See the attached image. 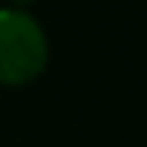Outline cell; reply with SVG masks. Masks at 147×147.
I'll return each instance as SVG.
<instances>
[{"label": "cell", "instance_id": "obj_2", "mask_svg": "<svg viewBox=\"0 0 147 147\" xmlns=\"http://www.w3.org/2000/svg\"><path fill=\"white\" fill-rule=\"evenodd\" d=\"M6 3H9L12 9H26V6H32V3H38V0H6Z\"/></svg>", "mask_w": 147, "mask_h": 147}, {"label": "cell", "instance_id": "obj_1", "mask_svg": "<svg viewBox=\"0 0 147 147\" xmlns=\"http://www.w3.org/2000/svg\"><path fill=\"white\" fill-rule=\"evenodd\" d=\"M49 66V38L26 9H0V87L18 90L35 84Z\"/></svg>", "mask_w": 147, "mask_h": 147}]
</instances>
